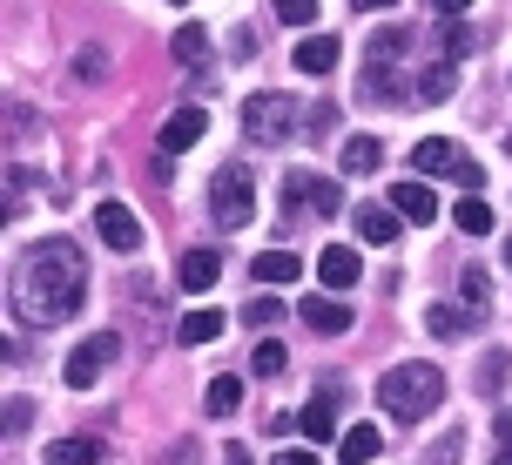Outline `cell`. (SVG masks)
<instances>
[{
    "label": "cell",
    "mask_w": 512,
    "mask_h": 465,
    "mask_svg": "<svg viewBox=\"0 0 512 465\" xmlns=\"http://www.w3.org/2000/svg\"><path fill=\"white\" fill-rule=\"evenodd\" d=\"M81 304H88V257H81V243L41 236V243H27V257H14V270H7V310L21 317L27 331L68 324Z\"/></svg>",
    "instance_id": "6da1fadb"
},
{
    "label": "cell",
    "mask_w": 512,
    "mask_h": 465,
    "mask_svg": "<svg viewBox=\"0 0 512 465\" xmlns=\"http://www.w3.org/2000/svg\"><path fill=\"white\" fill-rule=\"evenodd\" d=\"M378 405L391 418H405V425H418V418H432L438 405H445V371L425 358H411V364H391L378 378Z\"/></svg>",
    "instance_id": "7a4b0ae2"
},
{
    "label": "cell",
    "mask_w": 512,
    "mask_h": 465,
    "mask_svg": "<svg viewBox=\"0 0 512 465\" xmlns=\"http://www.w3.org/2000/svg\"><path fill=\"white\" fill-rule=\"evenodd\" d=\"M209 216H216L223 230H250V216H256L250 169H216V176H209Z\"/></svg>",
    "instance_id": "3957f363"
},
{
    "label": "cell",
    "mask_w": 512,
    "mask_h": 465,
    "mask_svg": "<svg viewBox=\"0 0 512 465\" xmlns=\"http://www.w3.org/2000/svg\"><path fill=\"white\" fill-rule=\"evenodd\" d=\"M243 129H250L256 142H283V135L297 129V95H277V88L250 95V102H243Z\"/></svg>",
    "instance_id": "277c9868"
},
{
    "label": "cell",
    "mask_w": 512,
    "mask_h": 465,
    "mask_svg": "<svg viewBox=\"0 0 512 465\" xmlns=\"http://www.w3.org/2000/svg\"><path fill=\"white\" fill-rule=\"evenodd\" d=\"M283 209H290V216H297V209L337 216V209H344V189H337L331 176H317V169H290V176H283Z\"/></svg>",
    "instance_id": "5b68a950"
},
{
    "label": "cell",
    "mask_w": 512,
    "mask_h": 465,
    "mask_svg": "<svg viewBox=\"0 0 512 465\" xmlns=\"http://www.w3.org/2000/svg\"><path fill=\"white\" fill-rule=\"evenodd\" d=\"M115 358H122V337H115V331H95V337H88V344L75 351V358H68V385L88 391V385H95V378H102V371H108Z\"/></svg>",
    "instance_id": "8992f818"
},
{
    "label": "cell",
    "mask_w": 512,
    "mask_h": 465,
    "mask_svg": "<svg viewBox=\"0 0 512 465\" xmlns=\"http://www.w3.org/2000/svg\"><path fill=\"white\" fill-rule=\"evenodd\" d=\"M95 236H102L108 250H142V216L128 203H115V196H102L95 203Z\"/></svg>",
    "instance_id": "52a82bcc"
},
{
    "label": "cell",
    "mask_w": 512,
    "mask_h": 465,
    "mask_svg": "<svg viewBox=\"0 0 512 465\" xmlns=\"http://www.w3.org/2000/svg\"><path fill=\"white\" fill-rule=\"evenodd\" d=\"M317 277H324V290H337V297H351L364 277V257L351 250V243H331L324 257H317Z\"/></svg>",
    "instance_id": "ba28073f"
},
{
    "label": "cell",
    "mask_w": 512,
    "mask_h": 465,
    "mask_svg": "<svg viewBox=\"0 0 512 465\" xmlns=\"http://www.w3.org/2000/svg\"><path fill=\"white\" fill-rule=\"evenodd\" d=\"M351 230L364 236V243H398V236H405V216H398V209H378V203H364V209H351Z\"/></svg>",
    "instance_id": "9c48e42d"
},
{
    "label": "cell",
    "mask_w": 512,
    "mask_h": 465,
    "mask_svg": "<svg viewBox=\"0 0 512 465\" xmlns=\"http://www.w3.org/2000/svg\"><path fill=\"white\" fill-rule=\"evenodd\" d=\"M459 142H445V135H425V142H418V149H411V169H418V176H459Z\"/></svg>",
    "instance_id": "30bf717a"
},
{
    "label": "cell",
    "mask_w": 512,
    "mask_h": 465,
    "mask_svg": "<svg viewBox=\"0 0 512 465\" xmlns=\"http://www.w3.org/2000/svg\"><path fill=\"white\" fill-rule=\"evenodd\" d=\"M203 129H209V115H203V108H176V115L162 122V155L196 149V142H203Z\"/></svg>",
    "instance_id": "8fae6325"
},
{
    "label": "cell",
    "mask_w": 512,
    "mask_h": 465,
    "mask_svg": "<svg viewBox=\"0 0 512 465\" xmlns=\"http://www.w3.org/2000/svg\"><path fill=\"white\" fill-rule=\"evenodd\" d=\"M297 317H304L310 331H324V337H344V331H351V304H337V297H304V304H297Z\"/></svg>",
    "instance_id": "7c38bea8"
},
{
    "label": "cell",
    "mask_w": 512,
    "mask_h": 465,
    "mask_svg": "<svg viewBox=\"0 0 512 465\" xmlns=\"http://www.w3.org/2000/svg\"><path fill=\"white\" fill-rule=\"evenodd\" d=\"M391 209H398L405 223H432V216H438V196L425 189V182H391Z\"/></svg>",
    "instance_id": "4fadbf2b"
},
{
    "label": "cell",
    "mask_w": 512,
    "mask_h": 465,
    "mask_svg": "<svg viewBox=\"0 0 512 465\" xmlns=\"http://www.w3.org/2000/svg\"><path fill=\"white\" fill-rule=\"evenodd\" d=\"M337 34H304V41H297V75H331L337 68Z\"/></svg>",
    "instance_id": "5bb4252c"
},
{
    "label": "cell",
    "mask_w": 512,
    "mask_h": 465,
    "mask_svg": "<svg viewBox=\"0 0 512 465\" xmlns=\"http://www.w3.org/2000/svg\"><path fill=\"white\" fill-rule=\"evenodd\" d=\"M384 452V432L378 425H351L344 439H337V465H371Z\"/></svg>",
    "instance_id": "9a60e30c"
},
{
    "label": "cell",
    "mask_w": 512,
    "mask_h": 465,
    "mask_svg": "<svg viewBox=\"0 0 512 465\" xmlns=\"http://www.w3.org/2000/svg\"><path fill=\"white\" fill-rule=\"evenodd\" d=\"M176 277H182V290H209L216 277H223V257H216V250H182Z\"/></svg>",
    "instance_id": "2e32d148"
},
{
    "label": "cell",
    "mask_w": 512,
    "mask_h": 465,
    "mask_svg": "<svg viewBox=\"0 0 512 465\" xmlns=\"http://www.w3.org/2000/svg\"><path fill=\"white\" fill-rule=\"evenodd\" d=\"M256 284H297L304 277V263H297V250H263V257L250 263Z\"/></svg>",
    "instance_id": "e0dca14e"
},
{
    "label": "cell",
    "mask_w": 512,
    "mask_h": 465,
    "mask_svg": "<svg viewBox=\"0 0 512 465\" xmlns=\"http://www.w3.org/2000/svg\"><path fill=\"white\" fill-rule=\"evenodd\" d=\"M472 324H479V304H432L425 310V331L432 337H459V331H472Z\"/></svg>",
    "instance_id": "ac0fdd59"
},
{
    "label": "cell",
    "mask_w": 512,
    "mask_h": 465,
    "mask_svg": "<svg viewBox=\"0 0 512 465\" xmlns=\"http://www.w3.org/2000/svg\"><path fill=\"white\" fill-rule=\"evenodd\" d=\"M223 310H182V324H176V337L182 344H209V337H223Z\"/></svg>",
    "instance_id": "d6986e66"
},
{
    "label": "cell",
    "mask_w": 512,
    "mask_h": 465,
    "mask_svg": "<svg viewBox=\"0 0 512 465\" xmlns=\"http://www.w3.org/2000/svg\"><path fill=\"white\" fill-rule=\"evenodd\" d=\"M337 162H344V176H371V169L384 162V149L371 142V135H351V142L337 149Z\"/></svg>",
    "instance_id": "ffe728a7"
},
{
    "label": "cell",
    "mask_w": 512,
    "mask_h": 465,
    "mask_svg": "<svg viewBox=\"0 0 512 465\" xmlns=\"http://www.w3.org/2000/svg\"><path fill=\"white\" fill-rule=\"evenodd\" d=\"M297 425H304V439H317V445H324V439H344V432H337V405H331V398H310Z\"/></svg>",
    "instance_id": "44dd1931"
},
{
    "label": "cell",
    "mask_w": 512,
    "mask_h": 465,
    "mask_svg": "<svg viewBox=\"0 0 512 465\" xmlns=\"http://www.w3.org/2000/svg\"><path fill=\"white\" fill-rule=\"evenodd\" d=\"M48 465H102V439H54Z\"/></svg>",
    "instance_id": "7402d4cb"
},
{
    "label": "cell",
    "mask_w": 512,
    "mask_h": 465,
    "mask_svg": "<svg viewBox=\"0 0 512 465\" xmlns=\"http://www.w3.org/2000/svg\"><path fill=\"white\" fill-rule=\"evenodd\" d=\"M209 418H230L236 405H243V378H209Z\"/></svg>",
    "instance_id": "603a6c76"
},
{
    "label": "cell",
    "mask_w": 512,
    "mask_h": 465,
    "mask_svg": "<svg viewBox=\"0 0 512 465\" xmlns=\"http://www.w3.org/2000/svg\"><path fill=\"white\" fill-rule=\"evenodd\" d=\"M452 223H459V236H492V209L479 203V196H465V203L452 209Z\"/></svg>",
    "instance_id": "cb8c5ba5"
},
{
    "label": "cell",
    "mask_w": 512,
    "mask_h": 465,
    "mask_svg": "<svg viewBox=\"0 0 512 465\" xmlns=\"http://www.w3.org/2000/svg\"><path fill=\"white\" fill-rule=\"evenodd\" d=\"M169 54L196 68V61H203V54H209V34H203V27H196V21H189V27H176V41H169Z\"/></svg>",
    "instance_id": "d4e9b609"
},
{
    "label": "cell",
    "mask_w": 512,
    "mask_h": 465,
    "mask_svg": "<svg viewBox=\"0 0 512 465\" xmlns=\"http://www.w3.org/2000/svg\"><path fill=\"white\" fill-rule=\"evenodd\" d=\"M445 95H452V61H432L418 81V102H445Z\"/></svg>",
    "instance_id": "484cf974"
},
{
    "label": "cell",
    "mask_w": 512,
    "mask_h": 465,
    "mask_svg": "<svg viewBox=\"0 0 512 465\" xmlns=\"http://www.w3.org/2000/svg\"><path fill=\"white\" fill-rule=\"evenodd\" d=\"M277 317H283V304H277V297H250V304H243V324H250V331H270Z\"/></svg>",
    "instance_id": "4316f807"
},
{
    "label": "cell",
    "mask_w": 512,
    "mask_h": 465,
    "mask_svg": "<svg viewBox=\"0 0 512 465\" xmlns=\"http://www.w3.org/2000/svg\"><path fill=\"white\" fill-rule=\"evenodd\" d=\"M270 7H277V21H290V27L317 21V0H270Z\"/></svg>",
    "instance_id": "83f0119b"
},
{
    "label": "cell",
    "mask_w": 512,
    "mask_h": 465,
    "mask_svg": "<svg viewBox=\"0 0 512 465\" xmlns=\"http://www.w3.org/2000/svg\"><path fill=\"white\" fill-rule=\"evenodd\" d=\"M283 364H290V351H283V344H256V378H277Z\"/></svg>",
    "instance_id": "f1b7e54d"
},
{
    "label": "cell",
    "mask_w": 512,
    "mask_h": 465,
    "mask_svg": "<svg viewBox=\"0 0 512 465\" xmlns=\"http://www.w3.org/2000/svg\"><path fill=\"white\" fill-rule=\"evenodd\" d=\"M492 439H499V459L492 465H512V412H492Z\"/></svg>",
    "instance_id": "f546056e"
},
{
    "label": "cell",
    "mask_w": 512,
    "mask_h": 465,
    "mask_svg": "<svg viewBox=\"0 0 512 465\" xmlns=\"http://www.w3.org/2000/svg\"><path fill=\"white\" fill-rule=\"evenodd\" d=\"M486 284H492L486 270H465V304H479V310H486V304H492V290H486Z\"/></svg>",
    "instance_id": "4dcf8cb0"
},
{
    "label": "cell",
    "mask_w": 512,
    "mask_h": 465,
    "mask_svg": "<svg viewBox=\"0 0 512 465\" xmlns=\"http://www.w3.org/2000/svg\"><path fill=\"white\" fill-rule=\"evenodd\" d=\"M438 48H445V54H465V48H472V34H465L459 21H445V27H438Z\"/></svg>",
    "instance_id": "1f68e13d"
},
{
    "label": "cell",
    "mask_w": 512,
    "mask_h": 465,
    "mask_svg": "<svg viewBox=\"0 0 512 465\" xmlns=\"http://www.w3.org/2000/svg\"><path fill=\"white\" fill-rule=\"evenodd\" d=\"M452 182H459L465 196H472V189H479V182H486V176H479V162H472V155H465V162H459V176H452Z\"/></svg>",
    "instance_id": "d6a6232c"
},
{
    "label": "cell",
    "mask_w": 512,
    "mask_h": 465,
    "mask_svg": "<svg viewBox=\"0 0 512 465\" xmlns=\"http://www.w3.org/2000/svg\"><path fill=\"white\" fill-rule=\"evenodd\" d=\"M277 465H317V452H297L290 445V452H277Z\"/></svg>",
    "instance_id": "836d02e7"
},
{
    "label": "cell",
    "mask_w": 512,
    "mask_h": 465,
    "mask_svg": "<svg viewBox=\"0 0 512 465\" xmlns=\"http://www.w3.org/2000/svg\"><path fill=\"white\" fill-rule=\"evenodd\" d=\"M223 465H256V459L243 452V445H223Z\"/></svg>",
    "instance_id": "e575fe53"
},
{
    "label": "cell",
    "mask_w": 512,
    "mask_h": 465,
    "mask_svg": "<svg viewBox=\"0 0 512 465\" xmlns=\"http://www.w3.org/2000/svg\"><path fill=\"white\" fill-rule=\"evenodd\" d=\"M438 14H465V7H472V0H432Z\"/></svg>",
    "instance_id": "d590c367"
},
{
    "label": "cell",
    "mask_w": 512,
    "mask_h": 465,
    "mask_svg": "<svg viewBox=\"0 0 512 465\" xmlns=\"http://www.w3.org/2000/svg\"><path fill=\"white\" fill-rule=\"evenodd\" d=\"M351 7H371V14H378V7H398V0H351Z\"/></svg>",
    "instance_id": "8d00e7d4"
},
{
    "label": "cell",
    "mask_w": 512,
    "mask_h": 465,
    "mask_svg": "<svg viewBox=\"0 0 512 465\" xmlns=\"http://www.w3.org/2000/svg\"><path fill=\"white\" fill-rule=\"evenodd\" d=\"M499 257H506V270H512V236H506V250H499Z\"/></svg>",
    "instance_id": "74e56055"
},
{
    "label": "cell",
    "mask_w": 512,
    "mask_h": 465,
    "mask_svg": "<svg viewBox=\"0 0 512 465\" xmlns=\"http://www.w3.org/2000/svg\"><path fill=\"white\" fill-rule=\"evenodd\" d=\"M169 7H189V0H169Z\"/></svg>",
    "instance_id": "f35d334b"
},
{
    "label": "cell",
    "mask_w": 512,
    "mask_h": 465,
    "mask_svg": "<svg viewBox=\"0 0 512 465\" xmlns=\"http://www.w3.org/2000/svg\"><path fill=\"white\" fill-rule=\"evenodd\" d=\"M506 149H512V135H506Z\"/></svg>",
    "instance_id": "ab89813d"
}]
</instances>
